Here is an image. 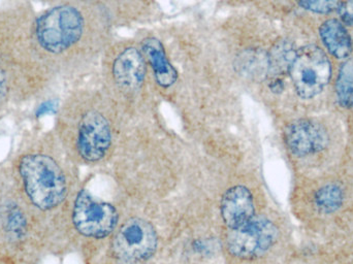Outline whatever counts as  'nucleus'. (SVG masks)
Listing matches in <instances>:
<instances>
[{
	"instance_id": "nucleus-5",
	"label": "nucleus",
	"mask_w": 353,
	"mask_h": 264,
	"mask_svg": "<svg viewBox=\"0 0 353 264\" xmlns=\"http://www.w3.org/2000/svg\"><path fill=\"white\" fill-rule=\"evenodd\" d=\"M0 247L12 264H39L52 255L47 228L21 199L4 162L0 163Z\"/></svg>"
},
{
	"instance_id": "nucleus-3",
	"label": "nucleus",
	"mask_w": 353,
	"mask_h": 264,
	"mask_svg": "<svg viewBox=\"0 0 353 264\" xmlns=\"http://www.w3.org/2000/svg\"><path fill=\"white\" fill-rule=\"evenodd\" d=\"M89 178L72 197L60 225L59 256L78 254L84 263L94 258L119 225L122 212L112 197L95 194Z\"/></svg>"
},
{
	"instance_id": "nucleus-18",
	"label": "nucleus",
	"mask_w": 353,
	"mask_h": 264,
	"mask_svg": "<svg viewBox=\"0 0 353 264\" xmlns=\"http://www.w3.org/2000/svg\"><path fill=\"white\" fill-rule=\"evenodd\" d=\"M339 14L346 24L353 25V0L344 2L339 8Z\"/></svg>"
},
{
	"instance_id": "nucleus-16",
	"label": "nucleus",
	"mask_w": 353,
	"mask_h": 264,
	"mask_svg": "<svg viewBox=\"0 0 353 264\" xmlns=\"http://www.w3.org/2000/svg\"><path fill=\"white\" fill-rule=\"evenodd\" d=\"M317 207L325 213H332L341 207L343 201V192L336 185H327L317 192Z\"/></svg>"
},
{
	"instance_id": "nucleus-14",
	"label": "nucleus",
	"mask_w": 353,
	"mask_h": 264,
	"mask_svg": "<svg viewBox=\"0 0 353 264\" xmlns=\"http://www.w3.org/2000/svg\"><path fill=\"white\" fill-rule=\"evenodd\" d=\"M336 91L342 107L346 109L353 107V58L348 59L340 70Z\"/></svg>"
},
{
	"instance_id": "nucleus-6",
	"label": "nucleus",
	"mask_w": 353,
	"mask_h": 264,
	"mask_svg": "<svg viewBox=\"0 0 353 264\" xmlns=\"http://www.w3.org/2000/svg\"><path fill=\"white\" fill-rule=\"evenodd\" d=\"M168 216L123 212L101 252L84 264H153L167 240Z\"/></svg>"
},
{
	"instance_id": "nucleus-13",
	"label": "nucleus",
	"mask_w": 353,
	"mask_h": 264,
	"mask_svg": "<svg viewBox=\"0 0 353 264\" xmlns=\"http://www.w3.org/2000/svg\"><path fill=\"white\" fill-rule=\"evenodd\" d=\"M296 55V51L292 43L288 41H278L268 54L269 74L278 76L290 72Z\"/></svg>"
},
{
	"instance_id": "nucleus-17",
	"label": "nucleus",
	"mask_w": 353,
	"mask_h": 264,
	"mask_svg": "<svg viewBox=\"0 0 353 264\" xmlns=\"http://www.w3.org/2000/svg\"><path fill=\"white\" fill-rule=\"evenodd\" d=\"M301 6L311 12L325 14L337 8L339 0H298Z\"/></svg>"
},
{
	"instance_id": "nucleus-7",
	"label": "nucleus",
	"mask_w": 353,
	"mask_h": 264,
	"mask_svg": "<svg viewBox=\"0 0 353 264\" xmlns=\"http://www.w3.org/2000/svg\"><path fill=\"white\" fill-rule=\"evenodd\" d=\"M52 91L49 85L0 55V114L45 101Z\"/></svg>"
},
{
	"instance_id": "nucleus-1",
	"label": "nucleus",
	"mask_w": 353,
	"mask_h": 264,
	"mask_svg": "<svg viewBox=\"0 0 353 264\" xmlns=\"http://www.w3.org/2000/svg\"><path fill=\"white\" fill-rule=\"evenodd\" d=\"M88 20L79 4L37 10L31 0L0 4V55L52 89L80 53Z\"/></svg>"
},
{
	"instance_id": "nucleus-19",
	"label": "nucleus",
	"mask_w": 353,
	"mask_h": 264,
	"mask_svg": "<svg viewBox=\"0 0 353 264\" xmlns=\"http://www.w3.org/2000/svg\"><path fill=\"white\" fill-rule=\"evenodd\" d=\"M0 264H12L8 261V257L6 256V254H4L1 247H0Z\"/></svg>"
},
{
	"instance_id": "nucleus-9",
	"label": "nucleus",
	"mask_w": 353,
	"mask_h": 264,
	"mask_svg": "<svg viewBox=\"0 0 353 264\" xmlns=\"http://www.w3.org/2000/svg\"><path fill=\"white\" fill-rule=\"evenodd\" d=\"M284 141L294 155L305 157L325 149L329 143V135L321 124L302 119L292 122L286 128Z\"/></svg>"
},
{
	"instance_id": "nucleus-15",
	"label": "nucleus",
	"mask_w": 353,
	"mask_h": 264,
	"mask_svg": "<svg viewBox=\"0 0 353 264\" xmlns=\"http://www.w3.org/2000/svg\"><path fill=\"white\" fill-rule=\"evenodd\" d=\"M238 66L246 76L252 78L263 77V74H269L268 54L256 51L247 52L243 54L242 57L239 58Z\"/></svg>"
},
{
	"instance_id": "nucleus-8",
	"label": "nucleus",
	"mask_w": 353,
	"mask_h": 264,
	"mask_svg": "<svg viewBox=\"0 0 353 264\" xmlns=\"http://www.w3.org/2000/svg\"><path fill=\"white\" fill-rule=\"evenodd\" d=\"M290 72L298 94L304 99H312L329 83L331 62L323 50L316 45H307L296 52Z\"/></svg>"
},
{
	"instance_id": "nucleus-10",
	"label": "nucleus",
	"mask_w": 353,
	"mask_h": 264,
	"mask_svg": "<svg viewBox=\"0 0 353 264\" xmlns=\"http://www.w3.org/2000/svg\"><path fill=\"white\" fill-rule=\"evenodd\" d=\"M146 77V60L136 48L123 50L113 63V78L116 84L128 91L142 86Z\"/></svg>"
},
{
	"instance_id": "nucleus-2",
	"label": "nucleus",
	"mask_w": 353,
	"mask_h": 264,
	"mask_svg": "<svg viewBox=\"0 0 353 264\" xmlns=\"http://www.w3.org/2000/svg\"><path fill=\"white\" fill-rule=\"evenodd\" d=\"M21 199L43 222L58 256V234L64 214L84 178L53 130H25L4 160Z\"/></svg>"
},
{
	"instance_id": "nucleus-12",
	"label": "nucleus",
	"mask_w": 353,
	"mask_h": 264,
	"mask_svg": "<svg viewBox=\"0 0 353 264\" xmlns=\"http://www.w3.org/2000/svg\"><path fill=\"white\" fill-rule=\"evenodd\" d=\"M321 37L327 49L336 58L343 59L352 53V39L345 27L337 20H327L321 25Z\"/></svg>"
},
{
	"instance_id": "nucleus-11",
	"label": "nucleus",
	"mask_w": 353,
	"mask_h": 264,
	"mask_svg": "<svg viewBox=\"0 0 353 264\" xmlns=\"http://www.w3.org/2000/svg\"><path fill=\"white\" fill-rule=\"evenodd\" d=\"M142 53L152 68L157 84L163 88L173 86L178 80V72L170 62L161 41L155 37H147L142 43Z\"/></svg>"
},
{
	"instance_id": "nucleus-4",
	"label": "nucleus",
	"mask_w": 353,
	"mask_h": 264,
	"mask_svg": "<svg viewBox=\"0 0 353 264\" xmlns=\"http://www.w3.org/2000/svg\"><path fill=\"white\" fill-rule=\"evenodd\" d=\"M77 165L101 170L115 151L113 124L105 113L77 97L58 105L52 128Z\"/></svg>"
}]
</instances>
